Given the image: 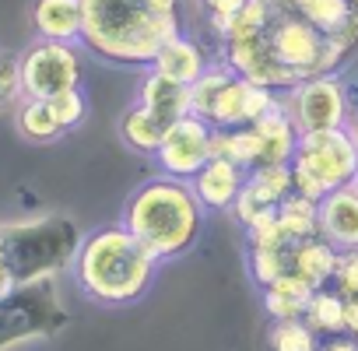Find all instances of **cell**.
I'll list each match as a JSON object with an SVG mask.
<instances>
[{
    "instance_id": "obj_1",
    "label": "cell",
    "mask_w": 358,
    "mask_h": 351,
    "mask_svg": "<svg viewBox=\"0 0 358 351\" xmlns=\"http://www.w3.org/2000/svg\"><path fill=\"white\" fill-rule=\"evenodd\" d=\"M183 0H81V46L113 67L148 71L162 46L179 36Z\"/></svg>"
},
{
    "instance_id": "obj_2",
    "label": "cell",
    "mask_w": 358,
    "mask_h": 351,
    "mask_svg": "<svg viewBox=\"0 0 358 351\" xmlns=\"http://www.w3.org/2000/svg\"><path fill=\"white\" fill-rule=\"evenodd\" d=\"M71 267L81 295L99 306H130L144 299L158 274V260L123 225L88 232L78 243Z\"/></svg>"
},
{
    "instance_id": "obj_3",
    "label": "cell",
    "mask_w": 358,
    "mask_h": 351,
    "mask_svg": "<svg viewBox=\"0 0 358 351\" xmlns=\"http://www.w3.org/2000/svg\"><path fill=\"white\" fill-rule=\"evenodd\" d=\"M120 225L134 239H141L158 264H165L197 246L204 229V208L187 180H172V176L158 172L155 180L141 183L127 197Z\"/></svg>"
},
{
    "instance_id": "obj_4",
    "label": "cell",
    "mask_w": 358,
    "mask_h": 351,
    "mask_svg": "<svg viewBox=\"0 0 358 351\" xmlns=\"http://www.w3.org/2000/svg\"><path fill=\"white\" fill-rule=\"evenodd\" d=\"M278 95L239 78L229 64H208V71L190 85V113L201 116L211 130H236L257 123Z\"/></svg>"
},
{
    "instance_id": "obj_5",
    "label": "cell",
    "mask_w": 358,
    "mask_h": 351,
    "mask_svg": "<svg viewBox=\"0 0 358 351\" xmlns=\"http://www.w3.org/2000/svg\"><path fill=\"white\" fill-rule=\"evenodd\" d=\"M288 169H292V190L320 204L327 194L355 183L358 148H355L348 127L313 130V134L299 137V148H295V158L288 162Z\"/></svg>"
},
{
    "instance_id": "obj_6",
    "label": "cell",
    "mask_w": 358,
    "mask_h": 351,
    "mask_svg": "<svg viewBox=\"0 0 358 351\" xmlns=\"http://www.w3.org/2000/svg\"><path fill=\"white\" fill-rule=\"evenodd\" d=\"M292 123L299 134H313V130H337L348 127L351 120V102H348V88L337 74H320L309 78L295 88H288L281 95Z\"/></svg>"
},
{
    "instance_id": "obj_7",
    "label": "cell",
    "mask_w": 358,
    "mask_h": 351,
    "mask_svg": "<svg viewBox=\"0 0 358 351\" xmlns=\"http://www.w3.org/2000/svg\"><path fill=\"white\" fill-rule=\"evenodd\" d=\"M22 92L25 99H53L81 88V53L71 43L36 39L22 57Z\"/></svg>"
},
{
    "instance_id": "obj_8",
    "label": "cell",
    "mask_w": 358,
    "mask_h": 351,
    "mask_svg": "<svg viewBox=\"0 0 358 351\" xmlns=\"http://www.w3.org/2000/svg\"><path fill=\"white\" fill-rule=\"evenodd\" d=\"M211 137H215V130L194 113H187L183 120H176L165 130L162 148L155 151V162H158L162 176H172V180H187L190 183L194 176L215 158L211 155Z\"/></svg>"
},
{
    "instance_id": "obj_9",
    "label": "cell",
    "mask_w": 358,
    "mask_h": 351,
    "mask_svg": "<svg viewBox=\"0 0 358 351\" xmlns=\"http://www.w3.org/2000/svg\"><path fill=\"white\" fill-rule=\"evenodd\" d=\"M295 194L292 190V169L288 165H260V169H250L246 172V187L243 194L236 197L232 204V215L236 222L246 229L253 225L264 211H278V204Z\"/></svg>"
},
{
    "instance_id": "obj_10",
    "label": "cell",
    "mask_w": 358,
    "mask_h": 351,
    "mask_svg": "<svg viewBox=\"0 0 358 351\" xmlns=\"http://www.w3.org/2000/svg\"><path fill=\"white\" fill-rule=\"evenodd\" d=\"M243 187H246V169L229 158H211L190 180V190L197 194L204 211H232Z\"/></svg>"
},
{
    "instance_id": "obj_11",
    "label": "cell",
    "mask_w": 358,
    "mask_h": 351,
    "mask_svg": "<svg viewBox=\"0 0 358 351\" xmlns=\"http://www.w3.org/2000/svg\"><path fill=\"white\" fill-rule=\"evenodd\" d=\"M320 239H327L337 253L358 250V190L341 187L327 194L320 204Z\"/></svg>"
},
{
    "instance_id": "obj_12",
    "label": "cell",
    "mask_w": 358,
    "mask_h": 351,
    "mask_svg": "<svg viewBox=\"0 0 358 351\" xmlns=\"http://www.w3.org/2000/svg\"><path fill=\"white\" fill-rule=\"evenodd\" d=\"M260 137V165H288L295 158V148H299V130L285 109V102L278 99L257 123H250ZM257 165V169H260Z\"/></svg>"
},
{
    "instance_id": "obj_13",
    "label": "cell",
    "mask_w": 358,
    "mask_h": 351,
    "mask_svg": "<svg viewBox=\"0 0 358 351\" xmlns=\"http://www.w3.org/2000/svg\"><path fill=\"white\" fill-rule=\"evenodd\" d=\"M32 29H36V39L78 46L81 29H85L81 0H36L32 4Z\"/></svg>"
},
{
    "instance_id": "obj_14",
    "label": "cell",
    "mask_w": 358,
    "mask_h": 351,
    "mask_svg": "<svg viewBox=\"0 0 358 351\" xmlns=\"http://www.w3.org/2000/svg\"><path fill=\"white\" fill-rule=\"evenodd\" d=\"M141 106L148 113H155L165 127H172L176 120H183L190 113V88L187 85H179V81H169L165 74L151 71L141 78Z\"/></svg>"
},
{
    "instance_id": "obj_15",
    "label": "cell",
    "mask_w": 358,
    "mask_h": 351,
    "mask_svg": "<svg viewBox=\"0 0 358 351\" xmlns=\"http://www.w3.org/2000/svg\"><path fill=\"white\" fill-rule=\"evenodd\" d=\"M151 71H158V74H165L169 81H179V85L190 88V85L208 71V57H204L201 43H194L190 36L179 32L176 39H169V43L162 46V53L155 57Z\"/></svg>"
},
{
    "instance_id": "obj_16",
    "label": "cell",
    "mask_w": 358,
    "mask_h": 351,
    "mask_svg": "<svg viewBox=\"0 0 358 351\" xmlns=\"http://www.w3.org/2000/svg\"><path fill=\"white\" fill-rule=\"evenodd\" d=\"M337 250L313 236L292 246V274H299L302 281H309L313 288H327V281H334V267H337Z\"/></svg>"
},
{
    "instance_id": "obj_17",
    "label": "cell",
    "mask_w": 358,
    "mask_h": 351,
    "mask_svg": "<svg viewBox=\"0 0 358 351\" xmlns=\"http://www.w3.org/2000/svg\"><path fill=\"white\" fill-rule=\"evenodd\" d=\"M313 292H316V288H313L309 281H302L299 274L288 271L285 278H278L274 285L264 288V309H267L274 320H302V313H306Z\"/></svg>"
},
{
    "instance_id": "obj_18",
    "label": "cell",
    "mask_w": 358,
    "mask_h": 351,
    "mask_svg": "<svg viewBox=\"0 0 358 351\" xmlns=\"http://www.w3.org/2000/svg\"><path fill=\"white\" fill-rule=\"evenodd\" d=\"M15 127H18V134H22L25 141H32V144H53V141H60V137L67 134V130L60 127V120H57L50 99H22V102H18V113H15Z\"/></svg>"
},
{
    "instance_id": "obj_19",
    "label": "cell",
    "mask_w": 358,
    "mask_h": 351,
    "mask_svg": "<svg viewBox=\"0 0 358 351\" xmlns=\"http://www.w3.org/2000/svg\"><path fill=\"white\" fill-rule=\"evenodd\" d=\"M165 130H169V127H165L155 113H148L141 102L130 106V109L120 116V137H123V144L134 148L137 155H151V158H155V151L162 148Z\"/></svg>"
},
{
    "instance_id": "obj_20",
    "label": "cell",
    "mask_w": 358,
    "mask_h": 351,
    "mask_svg": "<svg viewBox=\"0 0 358 351\" xmlns=\"http://www.w3.org/2000/svg\"><path fill=\"white\" fill-rule=\"evenodd\" d=\"M288 11L309 22L323 36H337L355 18V8L348 0H288Z\"/></svg>"
},
{
    "instance_id": "obj_21",
    "label": "cell",
    "mask_w": 358,
    "mask_h": 351,
    "mask_svg": "<svg viewBox=\"0 0 358 351\" xmlns=\"http://www.w3.org/2000/svg\"><path fill=\"white\" fill-rule=\"evenodd\" d=\"M278 225L285 232V239L295 246L302 239H313L320 236V211H316V201L302 197V194H288L281 204H278Z\"/></svg>"
},
{
    "instance_id": "obj_22",
    "label": "cell",
    "mask_w": 358,
    "mask_h": 351,
    "mask_svg": "<svg viewBox=\"0 0 358 351\" xmlns=\"http://www.w3.org/2000/svg\"><path fill=\"white\" fill-rule=\"evenodd\" d=\"M302 320L313 334H344V295L334 288H316Z\"/></svg>"
},
{
    "instance_id": "obj_23",
    "label": "cell",
    "mask_w": 358,
    "mask_h": 351,
    "mask_svg": "<svg viewBox=\"0 0 358 351\" xmlns=\"http://www.w3.org/2000/svg\"><path fill=\"white\" fill-rule=\"evenodd\" d=\"M292 271V246L281 250H264V246H250V274L257 278L260 288L274 285L278 278H285Z\"/></svg>"
},
{
    "instance_id": "obj_24",
    "label": "cell",
    "mask_w": 358,
    "mask_h": 351,
    "mask_svg": "<svg viewBox=\"0 0 358 351\" xmlns=\"http://www.w3.org/2000/svg\"><path fill=\"white\" fill-rule=\"evenodd\" d=\"M271 348L274 351H316V334L306 327V320H274L271 330Z\"/></svg>"
},
{
    "instance_id": "obj_25",
    "label": "cell",
    "mask_w": 358,
    "mask_h": 351,
    "mask_svg": "<svg viewBox=\"0 0 358 351\" xmlns=\"http://www.w3.org/2000/svg\"><path fill=\"white\" fill-rule=\"evenodd\" d=\"M25 99L22 92V64L11 50L0 46V116L8 109H18V102Z\"/></svg>"
},
{
    "instance_id": "obj_26",
    "label": "cell",
    "mask_w": 358,
    "mask_h": 351,
    "mask_svg": "<svg viewBox=\"0 0 358 351\" xmlns=\"http://www.w3.org/2000/svg\"><path fill=\"white\" fill-rule=\"evenodd\" d=\"M50 106H53V113H57V120H60L64 130L81 127L85 116H88V99H85L81 88H71V92H64V95H53Z\"/></svg>"
},
{
    "instance_id": "obj_27",
    "label": "cell",
    "mask_w": 358,
    "mask_h": 351,
    "mask_svg": "<svg viewBox=\"0 0 358 351\" xmlns=\"http://www.w3.org/2000/svg\"><path fill=\"white\" fill-rule=\"evenodd\" d=\"M334 292H341L344 299H358V250H348V253L337 257Z\"/></svg>"
},
{
    "instance_id": "obj_28",
    "label": "cell",
    "mask_w": 358,
    "mask_h": 351,
    "mask_svg": "<svg viewBox=\"0 0 358 351\" xmlns=\"http://www.w3.org/2000/svg\"><path fill=\"white\" fill-rule=\"evenodd\" d=\"M197 4L204 8V15H208L211 25H215V22H225V18H232L236 11H243L246 0H197Z\"/></svg>"
},
{
    "instance_id": "obj_29",
    "label": "cell",
    "mask_w": 358,
    "mask_h": 351,
    "mask_svg": "<svg viewBox=\"0 0 358 351\" xmlns=\"http://www.w3.org/2000/svg\"><path fill=\"white\" fill-rule=\"evenodd\" d=\"M15 285H18V278H15V267H11V260H8V250H4V243H0V302H4V299L15 292Z\"/></svg>"
},
{
    "instance_id": "obj_30",
    "label": "cell",
    "mask_w": 358,
    "mask_h": 351,
    "mask_svg": "<svg viewBox=\"0 0 358 351\" xmlns=\"http://www.w3.org/2000/svg\"><path fill=\"white\" fill-rule=\"evenodd\" d=\"M316 351H358V337H351V334L348 337L344 334H330Z\"/></svg>"
},
{
    "instance_id": "obj_31",
    "label": "cell",
    "mask_w": 358,
    "mask_h": 351,
    "mask_svg": "<svg viewBox=\"0 0 358 351\" xmlns=\"http://www.w3.org/2000/svg\"><path fill=\"white\" fill-rule=\"evenodd\" d=\"M344 330L358 337V299H344Z\"/></svg>"
},
{
    "instance_id": "obj_32",
    "label": "cell",
    "mask_w": 358,
    "mask_h": 351,
    "mask_svg": "<svg viewBox=\"0 0 358 351\" xmlns=\"http://www.w3.org/2000/svg\"><path fill=\"white\" fill-rule=\"evenodd\" d=\"M348 134H351V141H355V148H358V113L348 120Z\"/></svg>"
},
{
    "instance_id": "obj_33",
    "label": "cell",
    "mask_w": 358,
    "mask_h": 351,
    "mask_svg": "<svg viewBox=\"0 0 358 351\" xmlns=\"http://www.w3.org/2000/svg\"><path fill=\"white\" fill-rule=\"evenodd\" d=\"M348 4H351V8H355V11H358V0H348Z\"/></svg>"
},
{
    "instance_id": "obj_34",
    "label": "cell",
    "mask_w": 358,
    "mask_h": 351,
    "mask_svg": "<svg viewBox=\"0 0 358 351\" xmlns=\"http://www.w3.org/2000/svg\"><path fill=\"white\" fill-rule=\"evenodd\" d=\"M351 187H355V190H358V176H355V183H351Z\"/></svg>"
}]
</instances>
